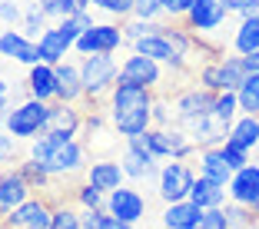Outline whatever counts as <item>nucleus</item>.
Listing matches in <instances>:
<instances>
[{
    "instance_id": "nucleus-16",
    "label": "nucleus",
    "mask_w": 259,
    "mask_h": 229,
    "mask_svg": "<svg viewBox=\"0 0 259 229\" xmlns=\"http://www.w3.org/2000/svg\"><path fill=\"white\" fill-rule=\"evenodd\" d=\"M226 190H229V199H233V203L256 206L259 203V163H249V166L236 169Z\"/></svg>"
},
{
    "instance_id": "nucleus-39",
    "label": "nucleus",
    "mask_w": 259,
    "mask_h": 229,
    "mask_svg": "<svg viewBox=\"0 0 259 229\" xmlns=\"http://www.w3.org/2000/svg\"><path fill=\"white\" fill-rule=\"evenodd\" d=\"M0 20L7 23V27H14V23H20V20H23L20 7H17L14 0H0Z\"/></svg>"
},
{
    "instance_id": "nucleus-6",
    "label": "nucleus",
    "mask_w": 259,
    "mask_h": 229,
    "mask_svg": "<svg viewBox=\"0 0 259 229\" xmlns=\"http://www.w3.org/2000/svg\"><path fill=\"white\" fill-rule=\"evenodd\" d=\"M226 17H229V10H226V4H223V0H196V4L190 7V14H186L180 23H183L193 37L206 40L213 50H220V47H216L209 37L220 30L223 23H226ZM223 54H226V50H223Z\"/></svg>"
},
{
    "instance_id": "nucleus-30",
    "label": "nucleus",
    "mask_w": 259,
    "mask_h": 229,
    "mask_svg": "<svg viewBox=\"0 0 259 229\" xmlns=\"http://www.w3.org/2000/svg\"><path fill=\"white\" fill-rule=\"evenodd\" d=\"M80 213L83 209L76 203H63V206L54 209V219H50V229H80Z\"/></svg>"
},
{
    "instance_id": "nucleus-18",
    "label": "nucleus",
    "mask_w": 259,
    "mask_h": 229,
    "mask_svg": "<svg viewBox=\"0 0 259 229\" xmlns=\"http://www.w3.org/2000/svg\"><path fill=\"white\" fill-rule=\"evenodd\" d=\"M196 169L203 179H209V183H220V186H229V179H233V173L236 169L226 163V156H223L220 146H209V150H199L196 153Z\"/></svg>"
},
{
    "instance_id": "nucleus-47",
    "label": "nucleus",
    "mask_w": 259,
    "mask_h": 229,
    "mask_svg": "<svg viewBox=\"0 0 259 229\" xmlns=\"http://www.w3.org/2000/svg\"><path fill=\"white\" fill-rule=\"evenodd\" d=\"M0 229H4V226H0Z\"/></svg>"
},
{
    "instance_id": "nucleus-44",
    "label": "nucleus",
    "mask_w": 259,
    "mask_h": 229,
    "mask_svg": "<svg viewBox=\"0 0 259 229\" xmlns=\"http://www.w3.org/2000/svg\"><path fill=\"white\" fill-rule=\"evenodd\" d=\"M252 213H256V219H259V203H256V206H252Z\"/></svg>"
},
{
    "instance_id": "nucleus-31",
    "label": "nucleus",
    "mask_w": 259,
    "mask_h": 229,
    "mask_svg": "<svg viewBox=\"0 0 259 229\" xmlns=\"http://www.w3.org/2000/svg\"><path fill=\"white\" fill-rule=\"evenodd\" d=\"M40 10H44L47 17H54L57 23L67 20V17H73L76 10H80V0H37Z\"/></svg>"
},
{
    "instance_id": "nucleus-48",
    "label": "nucleus",
    "mask_w": 259,
    "mask_h": 229,
    "mask_svg": "<svg viewBox=\"0 0 259 229\" xmlns=\"http://www.w3.org/2000/svg\"><path fill=\"white\" fill-rule=\"evenodd\" d=\"M256 229H259V226H256Z\"/></svg>"
},
{
    "instance_id": "nucleus-41",
    "label": "nucleus",
    "mask_w": 259,
    "mask_h": 229,
    "mask_svg": "<svg viewBox=\"0 0 259 229\" xmlns=\"http://www.w3.org/2000/svg\"><path fill=\"white\" fill-rule=\"evenodd\" d=\"M7 110H10V86L0 80V120L7 116Z\"/></svg>"
},
{
    "instance_id": "nucleus-19",
    "label": "nucleus",
    "mask_w": 259,
    "mask_h": 229,
    "mask_svg": "<svg viewBox=\"0 0 259 229\" xmlns=\"http://www.w3.org/2000/svg\"><path fill=\"white\" fill-rule=\"evenodd\" d=\"M27 97L54 103L57 100V67L54 63H33L27 73Z\"/></svg>"
},
{
    "instance_id": "nucleus-38",
    "label": "nucleus",
    "mask_w": 259,
    "mask_h": 229,
    "mask_svg": "<svg viewBox=\"0 0 259 229\" xmlns=\"http://www.w3.org/2000/svg\"><path fill=\"white\" fill-rule=\"evenodd\" d=\"M17 160V136L0 133V169H7V163Z\"/></svg>"
},
{
    "instance_id": "nucleus-14",
    "label": "nucleus",
    "mask_w": 259,
    "mask_h": 229,
    "mask_svg": "<svg viewBox=\"0 0 259 229\" xmlns=\"http://www.w3.org/2000/svg\"><path fill=\"white\" fill-rule=\"evenodd\" d=\"M146 206H150V203L143 199V193L130 190V186H120V190H113L107 196V213L116 216V219H123V222H130V226H137L146 216Z\"/></svg>"
},
{
    "instance_id": "nucleus-8",
    "label": "nucleus",
    "mask_w": 259,
    "mask_h": 229,
    "mask_svg": "<svg viewBox=\"0 0 259 229\" xmlns=\"http://www.w3.org/2000/svg\"><path fill=\"white\" fill-rule=\"evenodd\" d=\"M193 183H196V169H193L190 163H183V160H169L166 166L160 169L156 196H160L166 206L169 203H183V199H190Z\"/></svg>"
},
{
    "instance_id": "nucleus-9",
    "label": "nucleus",
    "mask_w": 259,
    "mask_h": 229,
    "mask_svg": "<svg viewBox=\"0 0 259 229\" xmlns=\"http://www.w3.org/2000/svg\"><path fill=\"white\" fill-rule=\"evenodd\" d=\"M123 43H126V37H123V23L110 20V23H93L90 30H83V33H80V40L73 43V50H76V54H83V57L116 54Z\"/></svg>"
},
{
    "instance_id": "nucleus-5",
    "label": "nucleus",
    "mask_w": 259,
    "mask_h": 229,
    "mask_svg": "<svg viewBox=\"0 0 259 229\" xmlns=\"http://www.w3.org/2000/svg\"><path fill=\"white\" fill-rule=\"evenodd\" d=\"M47 116H50V103L27 97V100H20L17 107L7 110L4 130H7L10 136H17V140H37V136H44Z\"/></svg>"
},
{
    "instance_id": "nucleus-26",
    "label": "nucleus",
    "mask_w": 259,
    "mask_h": 229,
    "mask_svg": "<svg viewBox=\"0 0 259 229\" xmlns=\"http://www.w3.org/2000/svg\"><path fill=\"white\" fill-rule=\"evenodd\" d=\"M239 113H243V110H239V93H233V90H226V93H216L213 116L223 123V126H233Z\"/></svg>"
},
{
    "instance_id": "nucleus-45",
    "label": "nucleus",
    "mask_w": 259,
    "mask_h": 229,
    "mask_svg": "<svg viewBox=\"0 0 259 229\" xmlns=\"http://www.w3.org/2000/svg\"><path fill=\"white\" fill-rule=\"evenodd\" d=\"M256 163H259V153H256Z\"/></svg>"
},
{
    "instance_id": "nucleus-40",
    "label": "nucleus",
    "mask_w": 259,
    "mask_h": 229,
    "mask_svg": "<svg viewBox=\"0 0 259 229\" xmlns=\"http://www.w3.org/2000/svg\"><path fill=\"white\" fill-rule=\"evenodd\" d=\"M100 229H133V226L123 222V219H116V216H110L107 209H103V216H100Z\"/></svg>"
},
{
    "instance_id": "nucleus-43",
    "label": "nucleus",
    "mask_w": 259,
    "mask_h": 229,
    "mask_svg": "<svg viewBox=\"0 0 259 229\" xmlns=\"http://www.w3.org/2000/svg\"><path fill=\"white\" fill-rule=\"evenodd\" d=\"M243 67H246V73H259V50L243 57Z\"/></svg>"
},
{
    "instance_id": "nucleus-34",
    "label": "nucleus",
    "mask_w": 259,
    "mask_h": 229,
    "mask_svg": "<svg viewBox=\"0 0 259 229\" xmlns=\"http://www.w3.org/2000/svg\"><path fill=\"white\" fill-rule=\"evenodd\" d=\"M130 17H137V20H150V23L169 20V17L163 14V4H160V0H137V7H133V14H130Z\"/></svg>"
},
{
    "instance_id": "nucleus-17",
    "label": "nucleus",
    "mask_w": 259,
    "mask_h": 229,
    "mask_svg": "<svg viewBox=\"0 0 259 229\" xmlns=\"http://www.w3.org/2000/svg\"><path fill=\"white\" fill-rule=\"evenodd\" d=\"M87 90H83V73H80V63L63 60L57 63V100L63 103H83Z\"/></svg>"
},
{
    "instance_id": "nucleus-36",
    "label": "nucleus",
    "mask_w": 259,
    "mask_h": 229,
    "mask_svg": "<svg viewBox=\"0 0 259 229\" xmlns=\"http://www.w3.org/2000/svg\"><path fill=\"white\" fill-rule=\"evenodd\" d=\"M199 229H226V209H223V206L203 209V219H199Z\"/></svg>"
},
{
    "instance_id": "nucleus-32",
    "label": "nucleus",
    "mask_w": 259,
    "mask_h": 229,
    "mask_svg": "<svg viewBox=\"0 0 259 229\" xmlns=\"http://www.w3.org/2000/svg\"><path fill=\"white\" fill-rule=\"evenodd\" d=\"M90 7L110 14L113 20H126L133 14V7H137V0H90Z\"/></svg>"
},
{
    "instance_id": "nucleus-46",
    "label": "nucleus",
    "mask_w": 259,
    "mask_h": 229,
    "mask_svg": "<svg viewBox=\"0 0 259 229\" xmlns=\"http://www.w3.org/2000/svg\"><path fill=\"white\" fill-rule=\"evenodd\" d=\"M193 229H199V226H193Z\"/></svg>"
},
{
    "instance_id": "nucleus-20",
    "label": "nucleus",
    "mask_w": 259,
    "mask_h": 229,
    "mask_svg": "<svg viewBox=\"0 0 259 229\" xmlns=\"http://www.w3.org/2000/svg\"><path fill=\"white\" fill-rule=\"evenodd\" d=\"M87 183H93L97 190L103 193H113L123 186V179H126V173H123V166L116 160H90V166H87Z\"/></svg>"
},
{
    "instance_id": "nucleus-13",
    "label": "nucleus",
    "mask_w": 259,
    "mask_h": 229,
    "mask_svg": "<svg viewBox=\"0 0 259 229\" xmlns=\"http://www.w3.org/2000/svg\"><path fill=\"white\" fill-rule=\"evenodd\" d=\"M30 196H33V190H30V183L23 179L20 169L17 166L0 169V226H4V219H7L20 203H27Z\"/></svg>"
},
{
    "instance_id": "nucleus-2",
    "label": "nucleus",
    "mask_w": 259,
    "mask_h": 229,
    "mask_svg": "<svg viewBox=\"0 0 259 229\" xmlns=\"http://www.w3.org/2000/svg\"><path fill=\"white\" fill-rule=\"evenodd\" d=\"M30 156L44 163V166L50 169V176H57V179H83L87 166H90V160H87V146L76 136L73 140L37 136L30 143Z\"/></svg>"
},
{
    "instance_id": "nucleus-25",
    "label": "nucleus",
    "mask_w": 259,
    "mask_h": 229,
    "mask_svg": "<svg viewBox=\"0 0 259 229\" xmlns=\"http://www.w3.org/2000/svg\"><path fill=\"white\" fill-rule=\"evenodd\" d=\"M17 169H20V173H23V179L30 183L33 196H44V193L50 190V186H54V176H50V169H47L40 160H33V156L20 160V163H17Z\"/></svg>"
},
{
    "instance_id": "nucleus-15",
    "label": "nucleus",
    "mask_w": 259,
    "mask_h": 229,
    "mask_svg": "<svg viewBox=\"0 0 259 229\" xmlns=\"http://www.w3.org/2000/svg\"><path fill=\"white\" fill-rule=\"evenodd\" d=\"M0 57H10V60L23 63V67H33V63H40V47L27 33L4 30L0 33Z\"/></svg>"
},
{
    "instance_id": "nucleus-28",
    "label": "nucleus",
    "mask_w": 259,
    "mask_h": 229,
    "mask_svg": "<svg viewBox=\"0 0 259 229\" xmlns=\"http://www.w3.org/2000/svg\"><path fill=\"white\" fill-rule=\"evenodd\" d=\"M107 196H110V193L97 190V186L87 183V179L76 183V206H80V209H107Z\"/></svg>"
},
{
    "instance_id": "nucleus-33",
    "label": "nucleus",
    "mask_w": 259,
    "mask_h": 229,
    "mask_svg": "<svg viewBox=\"0 0 259 229\" xmlns=\"http://www.w3.org/2000/svg\"><path fill=\"white\" fill-rule=\"evenodd\" d=\"M44 30H47V14L40 10V4H33V7L23 14V33H27L30 40H40Z\"/></svg>"
},
{
    "instance_id": "nucleus-29",
    "label": "nucleus",
    "mask_w": 259,
    "mask_h": 229,
    "mask_svg": "<svg viewBox=\"0 0 259 229\" xmlns=\"http://www.w3.org/2000/svg\"><path fill=\"white\" fill-rule=\"evenodd\" d=\"M239 110L243 113H252L259 116V73H249L243 80V86H239Z\"/></svg>"
},
{
    "instance_id": "nucleus-23",
    "label": "nucleus",
    "mask_w": 259,
    "mask_h": 229,
    "mask_svg": "<svg viewBox=\"0 0 259 229\" xmlns=\"http://www.w3.org/2000/svg\"><path fill=\"white\" fill-rule=\"evenodd\" d=\"M233 50H236L239 57L259 50V14L256 17H239V27H236V33H233Z\"/></svg>"
},
{
    "instance_id": "nucleus-22",
    "label": "nucleus",
    "mask_w": 259,
    "mask_h": 229,
    "mask_svg": "<svg viewBox=\"0 0 259 229\" xmlns=\"http://www.w3.org/2000/svg\"><path fill=\"white\" fill-rule=\"evenodd\" d=\"M226 140H233L236 146H243V150H259V116H252V113H243V116H236V123L229 126V136Z\"/></svg>"
},
{
    "instance_id": "nucleus-42",
    "label": "nucleus",
    "mask_w": 259,
    "mask_h": 229,
    "mask_svg": "<svg viewBox=\"0 0 259 229\" xmlns=\"http://www.w3.org/2000/svg\"><path fill=\"white\" fill-rule=\"evenodd\" d=\"M223 4H226L229 14H243V10H246V7H252L256 0H223Z\"/></svg>"
},
{
    "instance_id": "nucleus-24",
    "label": "nucleus",
    "mask_w": 259,
    "mask_h": 229,
    "mask_svg": "<svg viewBox=\"0 0 259 229\" xmlns=\"http://www.w3.org/2000/svg\"><path fill=\"white\" fill-rule=\"evenodd\" d=\"M226 196H229L226 186L209 183V179H203V176H196V183H193V193H190V199L196 203V206H203V209L226 206Z\"/></svg>"
},
{
    "instance_id": "nucleus-10",
    "label": "nucleus",
    "mask_w": 259,
    "mask_h": 229,
    "mask_svg": "<svg viewBox=\"0 0 259 229\" xmlns=\"http://www.w3.org/2000/svg\"><path fill=\"white\" fill-rule=\"evenodd\" d=\"M80 126H83V107L80 103H63V100L50 103V116H47L44 136L73 140V136H80Z\"/></svg>"
},
{
    "instance_id": "nucleus-37",
    "label": "nucleus",
    "mask_w": 259,
    "mask_h": 229,
    "mask_svg": "<svg viewBox=\"0 0 259 229\" xmlns=\"http://www.w3.org/2000/svg\"><path fill=\"white\" fill-rule=\"evenodd\" d=\"M160 4H163V14H166L169 20H183L196 0H160Z\"/></svg>"
},
{
    "instance_id": "nucleus-12",
    "label": "nucleus",
    "mask_w": 259,
    "mask_h": 229,
    "mask_svg": "<svg viewBox=\"0 0 259 229\" xmlns=\"http://www.w3.org/2000/svg\"><path fill=\"white\" fill-rule=\"evenodd\" d=\"M213 103H216V93L206 90V86L193 83L186 86L183 93H176L173 97V116H176V126L186 120H196V116H206L213 113Z\"/></svg>"
},
{
    "instance_id": "nucleus-21",
    "label": "nucleus",
    "mask_w": 259,
    "mask_h": 229,
    "mask_svg": "<svg viewBox=\"0 0 259 229\" xmlns=\"http://www.w3.org/2000/svg\"><path fill=\"white\" fill-rule=\"evenodd\" d=\"M203 219V206H196L193 199H183V203H169L163 209V226L166 229H193Z\"/></svg>"
},
{
    "instance_id": "nucleus-4",
    "label": "nucleus",
    "mask_w": 259,
    "mask_h": 229,
    "mask_svg": "<svg viewBox=\"0 0 259 229\" xmlns=\"http://www.w3.org/2000/svg\"><path fill=\"white\" fill-rule=\"evenodd\" d=\"M246 76L249 73H246V67H243V57L239 54L236 57L223 54V57H216V60H206L203 67L196 70V83L206 86V90H213V93H226V90L236 93Z\"/></svg>"
},
{
    "instance_id": "nucleus-3",
    "label": "nucleus",
    "mask_w": 259,
    "mask_h": 229,
    "mask_svg": "<svg viewBox=\"0 0 259 229\" xmlns=\"http://www.w3.org/2000/svg\"><path fill=\"white\" fill-rule=\"evenodd\" d=\"M80 73H83V103L80 107H107V97L113 93L116 80H120V67H116L113 54H93L80 60Z\"/></svg>"
},
{
    "instance_id": "nucleus-35",
    "label": "nucleus",
    "mask_w": 259,
    "mask_h": 229,
    "mask_svg": "<svg viewBox=\"0 0 259 229\" xmlns=\"http://www.w3.org/2000/svg\"><path fill=\"white\" fill-rule=\"evenodd\" d=\"M220 150H223V156H226V163H229L233 169H243V166H249V163H252L249 150H243V146H236L233 140H226V143H223Z\"/></svg>"
},
{
    "instance_id": "nucleus-7",
    "label": "nucleus",
    "mask_w": 259,
    "mask_h": 229,
    "mask_svg": "<svg viewBox=\"0 0 259 229\" xmlns=\"http://www.w3.org/2000/svg\"><path fill=\"white\" fill-rule=\"evenodd\" d=\"M120 166L126 173V179H137V183H150V179H160V169H156V156L146 146V133L140 136H126L123 140V156Z\"/></svg>"
},
{
    "instance_id": "nucleus-27",
    "label": "nucleus",
    "mask_w": 259,
    "mask_h": 229,
    "mask_svg": "<svg viewBox=\"0 0 259 229\" xmlns=\"http://www.w3.org/2000/svg\"><path fill=\"white\" fill-rule=\"evenodd\" d=\"M226 229H256V213H252V206H243V203H233L229 199L226 206Z\"/></svg>"
},
{
    "instance_id": "nucleus-11",
    "label": "nucleus",
    "mask_w": 259,
    "mask_h": 229,
    "mask_svg": "<svg viewBox=\"0 0 259 229\" xmlns=\"http://www.w3.org/2000/svg\"><path fill=\"white\" fill-rule=\"evenodd\" d=\"M50 219H54V203L44 196H30L4 219V229H50Z\"/></svg>"
},
{
    "instance_id": "nucleus-1",
    "label": "nucleus",
    "mask_w": 259,
    "mask_h": 229,
    "mask_svg": "<svg viewBox=\"0 0 259 229\" xmlns=\"http://www.w3.org/2000/svg\"><path fill=\"white\" fill-rule=\"evenodd\" d=\"M153 103H156V93L150 86L116 80L113 93L107 97V116L123 140L140 136V133H146L153 126Z\"/></svg>"
}]
</instances>
